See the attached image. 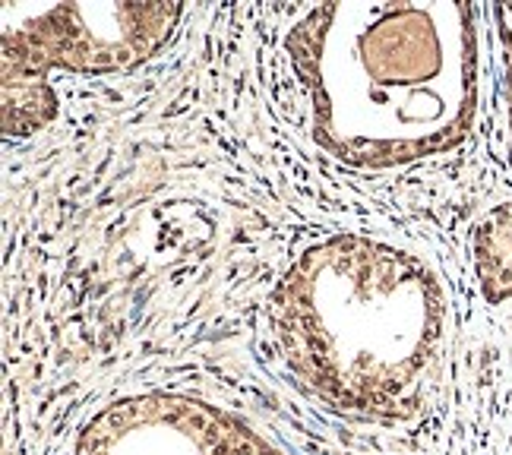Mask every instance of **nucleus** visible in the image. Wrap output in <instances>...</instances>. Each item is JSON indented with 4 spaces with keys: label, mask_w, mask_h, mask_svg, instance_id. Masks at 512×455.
<instances>
[{
    "label": "nucleus",
    "mask_w": 512,
    "mask_h": 455,
    "mask_svg": "<svg viewBox=\"0 0 512 455\" xmlns=\"http://www.w3.org/2000/svg\"><path fill=\"white\" fill-rule=\"evenodd\" d=\"M279 370L348 421L396 427L437 399L452 339L449 291L424 256L336 231L291 256L266 298Z\"/></svg>",
    "instance_id": "obj_1"
},
{
    "label": "nucleus",
    "mask_w": 512,
    "mask_h": 455,
    "mask_svg": "<svg viewBox=\"0 0 512 455\" xmlns=\"http://www.w3.org/2000/svg\"><path fill=\"white\" fill-rule=\"evenodd\" d=\"M181 16L184 4H4V133L23 140L54 121V73H127L171 42Z\"/></svg>",
    "instance_id": "obj_3"
},
{
    "label": "nucleus",
    "mask_w": 512,
    "mask_h": 455,
    "mask_svg": "<svg viewBox=\"0 0 512 455\" xmlns=\"http://www.w3.org/2000/svg\"><path fill=\"white\" fill-rule=\"evenodd\" d=\"M307 133L351 168H408L459 149L481 86L468 4H313L282 38Z\"/></svg>",
    "instance_id": "obj_2"
},
{
    "label": "nucleus",
    "mask_w": 512,
    "mask_h": 455,
    "mask_svg": "<svg viewBox=\"0 0 512 455\" xmlns=\"http://www.w3.org/2000/svg\"><path fill=\"white\" fill-rule=\"evenodd\" d=\"M494 23L500 35V61H503V108H506V130L512 149V4L494 7Z\"/></svg>",
    "instance_id": "obj_6"
},
{
    "label": "nucleus",
    "mask_w": 512,
    "mask_h": 455,
    "mask_svg": "<svg viewBox=\"0 0 512 455\" xmlns=\"http://www.w3.org/2000/svg\"><path fill=\"white\" fill-rule=\"evenodd\" d=\"M471 263L487 304H512V203L487 209L471 228Z\"/></svg>",
    "instance_id": "obj_5"
},
{
    "label": "nucleus",
    "mask_w": 512,
    "mask_h": 455,
    "mask_svg": "<svg viewBox=\"0 0 512 455\" xmlns=\"http://www.w3.org/2000/svg\"><path fill=\"white\" fill-rule=\"evenodd\" d=\"M76 455H291L231 408L181 392H140L102 408Z\"/></svg>",
    "instance_id": "obj_4"
},
{
    "label": "nucleus",
    "mask_w": 512,
    "mask_h": 455,
    "mask_svg": "<svg viewBox=\"0 0 512 455\" xmlns=\"http://www.w3.org/2000/svg\"><path fill=\"white\" fill-rule=\"evenodd\" d=\"M509 455H512V449H509Z\"/></svg>",
    "instance_id": "obj_7"
}]
</instances>
